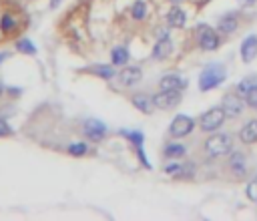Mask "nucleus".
Listing matches in <instances>:
<instances>
[{
    "instance_id": "obj_11",
    "label": "nucleus",
    "mask_w": 257,
    "mask_h": 221,
    "mask_svg": "<svg viewBox=\"0 0 257 221\" xmlns=\"http://www.w3.org/2000/svg\"><path fill=\"white\" fill-rule=\"evenodd\" d=\"M171 52H173V40L169 36H163V38H159L155 44H153L151 57L155 61H165V59L171 57Z\"/></svg>"
},
{
    "instance_id": "obj_10",
    "label": "nucleus",
    "mask_w": 257,
    "mask_h": 221,
    "mask_svg": "<svg viewBox=\"0 0 257 221\" xmlns=\"http://www.w3.org/2000/svg\"><path fill=\"white\" fill-rule=\"evenodd\" d=\"M229 171L235 175V179H243L247 175V155L241 151H233L229 153V161H227Z\"/></svg>"
},
{
    "instance_id": "obj_28",
    "label": "nucleus",
    "mask_w": 257,
    "mask_h": 221,
    "mask_svg": "<svg viewBox=\"0 0 257 221\" xmlns=\"http://www.w3.org/2000/svg\"><path fill=\"white\" fill-rule=\"evenodd\" d=\"M14 131H12V127L8 125V121L4 119V117H0V139H4V137H10Z\"/></svg>"
},
{
    "instance_id": "obj_23",
    "label": "nucleus",
    "mask_w": 257,
    "mask_h": 221,
    "mask_svg": "<svg viewBox=\"0 0 257 221\" xmlns=\"http://www.w3.org/2000/svg\"><path fill=\"white\" fill-rule=\"evenodd\" d=\"M16 28H18V20L14 18V14L10 12L2 14V18H0V30H2V34H12Z\"/></svg>"
},
{
    "instance_id": "obj_6",
    "label": "nucleus",
    "mask_w": 257,
    "mask_h": 221,
    "mask_svg": "<svg viewBox=\"0 0 257 221\" xmlns=\"http://www.w3.org/2000/svg\"><path fill=\"white\" fill-rule=\"evenodd\" d=\"M81 131H83V135H85L88 141H92V143H100L102 139L107 137L109 127H107L105 123H102V121H98V119H86V121H83Z\"/></svg>"
},
{
    "instance_id": "obj_15",
    "label": "nucleus",
    "mask_w": 257,
    "mask_h": 221,
    "mask_svg": "<svg viewBox=\"0 0 257 221\" xmlns=\"http://www.w3.org/2000/svg\"><path fill=\"white\" fill-rule=\"evenodd\" d=\"M239 141H241L243 145H253V143H257V119H251V121H247V123L241 127V131H239Z\"/></svg>"
},
{
    "instance_id": "obj_12",
    "label": "nucleus",
    "mask_w": 257,
    "mask_h": 221,
    "mask_svg": "<svg viewBox=\"0 0 257 221\" xmlns=\"http://www.w3.org/2000/svg\"><path fill=\"white\" fill-rule=\"evenodd\" d=\"M117 79H119V83L123 87H135L143 79V71L139 67H125V69H121Z\"/></svg>"
},
{
    "instance_id": "obj_7",
    "label": "nucleus",
    "mask_w": 257,
    "mask_h": 221,
    "mask_svg": "<svg viewBox=\"0 0 257 221\" xmlns=\"http://www.w3.org/2000/svg\"><path fill=\"white\" fill-rule=\"evenodd\" d=\"M245 99L243 97H239L237 93H227L225 97H223V101H221V107H223V110H225V115L229 117V119H237V117H241L243 113H245Z\"/></svg>"
},
{
    "instance_id": "obj_22",
    "label": "nucleus",
    "mask_w": 257,
    "mask_h": 221,
    "mask_svg": "<svg viewBox=\"0 0 257 221\" xmlns=\"http://www.w3.org/2000/svg\"><path fill=\"white\" fill-rule=\"evenodd\" d=\"M129 61H131V54H129V48L127 46H117V48L111 50V65L125 67Z\"/></svg>"
},
{
    "instance_id": "obj_19",
    "label": "nucleus",
    "mask_w": 257,
    "mask_h": 221,
    "mask_svg": "<svg viewBox=\"0 0 257 221\" xmlns=\"http://www.w3.org/2000/svg\"><path fill=\"white\" fill-rule=\"evenodd\" d=\"M86 73H90V75H94L98 79H105V81H111V79L117 77L115 65H92V67L86 69Z\"/></svg>"
},
{
    "instance_id": "obj_26",
    "label": "nucleus",
    "mask_w": 257,
    "mask_h": 221,
    "mask_svg": "<svg viewBox=\"0 0 257 221\" xmlns=\"http://www.w3.org/2000/svg\"><path fill=\"white\" fill-rule=\"evenodd\" d=\"M16 50L22 52V54H28V57L36 54V46H34L32 40H28V38H20V40L16 42Z\"/></svg>"
},
{
    "instance_id": "obj_31",
    "label": "nucleus",
    "mask_w": 257,
    "mask_h": 221,
    "mask_svg": "<svg viewBox=\"0 0 257 221\" xmlns=\"http://www.w3.org/2000/svg\"><path fill=\"white\" fill-rule=\"evenodd\" d=\"M8 93H10L12 97H18V95H20V89H8Z\"/></svg>"
},
{
    "instance_id": "obj_21",
    "label": "nucleus",
    "mask_w": 257,
    "mask_h": 221,
    "mask_svg": "<svg viewBox=\"0 0 257 221\" xmlns=\"http://www.w3.org/2000/svg\"><path fill=\"white\" fill-rule=\"evenodd\" d=\"M253 89H257V75H249V77L241 79V81L237 83V87H235V93L245 99Z\"/></svg>"
},
{
    "instance_id": "obj_29",
    "label": "nucleus",
    "mask_w": 257,
    "mask_h": 221,
    "mask_svg": "<svg viewBox=\"0 0 257 221\" xmlns=\"http://www.w3.org/2000/svg\"><path fill=\"white\" fill-rule=\"evenodd\" d=\"M247 197H249V201L257 203V177L253 181H249V185H247Z\"/></svg>"
},
{
    "instance_id": "obj_33",
    "label": "nucleus",
    "mask_w": 257,
    "mask_h": 221,
    "mask_svg": "<svg viewBox=\"0 0 257 221\" xmlns=\"http://www.w3.org/2000/svg\"><path fill=\"white\" fill-rule=\"evenodd\" d=\"M241 4H253V2H257V0H239Z\"/></svg>"
},
{
    "instance_id": "obj_18",
    "label": "nucleus",
    "mask_w": 257,
    "mask_h": 221,
    "mask_svg": "<svg viewBox=\"0 0 257 221\" xmlns=\"http://www.w3.org/2000/svg\"><path fill=\"white\" fill-rule=\"evenodd\" d=\"M131 103H133V107L135 109H139L141 113H145V115H151L153 113V97H149V95H145V93H139V95H135L133 99H131Z\"/></svg>"
},
{
    "instance_id": "obj_16",
    "label": "nucleus",
    "mask_w": 257,
    "mask_h": 221,
    "mask_svg": "<svg viewBox=\"0 0 257 221\" xmlns=\"http://www.w3.org/2000/svg\"><path fill=\"white\" fill-rule=\"evenodd\" d=\"M167 22H169L171 28H183L185 22H187V12H185L179 4H175V6H171L169 12H167Z\"/></svg>"
},
{
    "instance_id": "obj_2",
    "label": "nucleus",
    "mask_w": 257,
    "mask_h": 221,
    "mask_svg": "<svg viewBox=\"0 0 257 221\" xmlns=\"http://www.w3.org/2000/svg\"><path fill=\"white\" fill-rule=\"evenodd\" d=\"M227 79V71L223 65H209L201 71L199 77V91L207 93L211 89H217L219 85H223V81Z\"/></svg>"
},
{
    "instance_id": "obj_8",
    "label": "nucleus",
    "mask_w": 257,
    "mask_h": 221,
    "mask_svg": "<svg viewBox=\"0 0 257 221\" xmlns=\"http://www.w3.org/2000/svg\"><path fill=\"white\" fill-rule=\"evenodd\" d=\"M181 103V91H161L157 95H153V105L161 110H169L175 109Z\"/></svg>"
},
{
    "instance_id": "obj_1",
    "label": "nucleus",
    "mask_w": 257,
    "mask_h": 221,
    "mask_svg": "<svg viewBox=\"0 0 257 221\" xmlns=\"http://www.w3.org/2000/svg\"><path fill=\"white\" fill-rule=\"evenodd\" d=\"M233 149V137L229 133H209L207 141L203 145V151L209 159H219V157H225L229 155Z\"/></svg>"
},
{
    "instance_id": "obj_37",
    "label": "nucleus",
    "mask_w": 257,
    "mask_h": 221,
    "mask_svg": "<svg viewBox=\"0 0 257 221\" xmlns=\"http://www.w3.org/2000/svg\"><path fill=\"white\" fill-rule=\"evenodd\" d=\"M255 177H257V175H255Z\"/></svg>"
},
{
    "instance_id": "obj_5",
    "label": "nucleus",
    "mask_w": 257,
    "mask_h": 221,
    "mask_svg": "<svg viewBox=\"0 0 257 221\" xmlns=\"http://www.w3.org/2000/svg\"><path fill=\"white\" fill-rule=\"evenodd\" d=\"M195 127H197V123H195L193 117H189V115H177L171 121V125H169V135L173 139H183V137L191 135Z\"/></svg>"
},
{
    "instance_id": "obj_17",
    "label": "nucleus",
    "mask_w": 257,
    "mask_h": 221,
    "mask_svg": "<svg viewBox=\"0 0 257 221\" xmlns=\"http://www.w3.org/2000/svg\"><path fill=\"white\" fill-rule=\"evenodd\" d=\"M237 26H239V20H237L235 12H227V14L221 16L219 22H217V30H219L221 34H233V32L237 30Z\"/></svg>"
},
{
    "instance_id": "obj_13",
    "label": "nucleus",
    "mask_w": 257,
    "mask_h": 221,
    "mask_svg": "<svg viewBox=\"0 0 257 221\" xmlns=\"http://www.w3.org/2000/svg\"><path fill=\"white\" fill-rule=\"evenodd\" d=\"M187 79L179 77V75H165L159 81V89L161 91H185L187 89Z\"/></svg>"
},
{
    "instance_id": "obj_34",
    "label": "nucleus",
    "mask_w": 257,
    "mask_h": 221,
    "mask_svg": "<svg viewBox=\"0 0 257 221\" xmlns=\"http://www.w3.org/2000/svg\"><path fill=\"white\" fill-rule=\"evenodd\" d=\"M2 95H4V85L0 83V97H2Z\"/></svg>"
},
{
    "instance_id": "obj_4",
    "label": "nucleus",
    "mask_w": 257,
    "mask_h": 221,
    "mask_svg": "<svg viewBox=\"0 0 257 221\" xmlns=\"http://www.w3.org/2000/svg\"><path fill=\"white\" fill-rule=\"evenodd\" d=\"M197 42H199L201 50H207V52H213L221 46L219 34L213 28H209L207 24H197Z\"/></svg>"
},
{
    "instance_id": "obj_14",
    "label": "nucleus",
    "mask_w": 257,
    "mask_h": 221,
    "mask_svg": "<svg viewBox=\"0 0 257 221\" xmlns=\"http://www.w3.org/2000/svg\"><path fill=\"white\" fill-rule=\"evenodd\" d=\"M257 57V34H247L241 42V59L243 63H251Z\"/></svg>"
},
{
    "instance_id": "obj_27",
    "label": "nucleus",
    "mask_w": 257,
    "mask_h": 221,
    "mask_svg": "<svg viewBox=\"0 0 257 221\" xmlns=\"http://www.w3.org/2000/svg\"><path fill=\"white\" fill-rule=\"evenodd\" d=\"M181 169H183V163H179V159H171V163H167L165 167H163V173L179 177L181 175Z\"/></svg>"
},
{
    "instance_id": "obj_35",
    "label": "nucleus",
    "mask_w": 257,
    "mask_h": 221,
    "mask_svg": "<svg viewBox=\"0 0 257 221\" xmlns=\"http://www.w3.org/2000/svg\"><path fill=\"white\" fill-rule=\"evenodd\" d=\"M59 2H61V0H53V2H50V6H53V8H55V6L59 4Z\"/></svg>"
},
{
    "instance_id": "obj_20",
    "label": "nucleus",
    "mask_w": 257,
    "mask_h": 221,
    "mask_svg": "<svg viewBox=\"0 0 257 221\" xmlns=\"http://www.w3.org/2000/svg\"><path fill=\"white\" fill-rule=\"evenodd\" d=\"M187 155V147L185 145H181V143H167L165 147H163V157L165 159H183Z\"/></svg>"
},
{
    "instance_id": "obj_24",
    "label": "nucleus",
    "mask_w": 257,
    "mask_h": 221,
    "mask_svg": "<svg viewBox=\"0 0 257 221\" xmlns=\"http://www.w3.org/2000/svg\"><path fill=\"white\" fill-rule=\"evenodd\" d=\"M147 12H149V8H147L145 0H135L133 6H131V16L135 20H145L147 18Z\"/></svg>"
},
{
    "instance_id": "obj_25",
    "label": "nucleus",
    "mask_w": 257,
    "mask_h": 221,
    "mask_svg": "<svg viewBox=\"0 0 257 221\" xmlns=\"http://www.w3.org/2000/svg\"><path fill=\"white\" fill-rule=\"evenodd\" d=\"M67 153L73 155V157H85L88 153V145L85 141H75V143H71L67 147Z\"/></svg>"
},
{
    "instance_id": "obj_30",
    "label": "nucleus",
    "mask_w": 257,
    "mask_h": 221,
    "mask_svg": "<svg viewBox=\"0 0 257 221\" xmlns=\"http://www.w3.org/2000/svg\"><path fill=\"white\" fill-rule=\"evenodd\" d=\"M245 103H247L251 109H255V110H257V89H253V91L245 97Z\"/></svg>"
},
{
    "instance_id": "obj_32",
    "label": "nucleus",
    "mask_w": 257,
    "mask_h": 221,
    "mask_svg": "<svg viewBox=\"0 0 257 221\" xmlns=\"http://www.w3.org/2000/svg\"><path fill=\"white\" fill-rule=\"evenodd\" d=\"M4 59H8V52H0V65L4 63Z\"/></svg>"
},
{
    "instance_id": "obj_36",
    "label": "nucleus",
    "mask_w": 257,
    "mask_h": 221,
    "mask_svg": "<svg viewBox=\"0 0 257 221\" xmlns=\"http://www.w3.org/2000/svg\"><path fill=\"white\" fill-rule=\"evenodd\" d=\"M169 2H173V4H181L183 0H169Z\"/></svg>"
},
{
    "instance_id": "obj_3",
    "label": "nucleus",
    "mask_w": 257,
    "mask_h": 221,
    "mask_svg": "<svg viewBox=\"0 0 257 221\" xmlns=\"http://www.w3.org/2000/svg\"><path fill=\"white\" fill-rule=\"evenodd\" d=\"M225 119H227V115H225V110H223L221 105H219V107H211L207 113H203V115L199 117V125H197V127H199L203 133H215V131H219V129L223 127Z\"/></svg>"
},
{
    "instance_id": "obj_9",
    "label": "nucleus",
    "mask_w": 257,
    "mask_h": 221,
    "mask_svg": "<svg viewBox=\"0 0 257 221\" xmlns=\"http://www.w3.org/2000/svg\"><path fill=\"white\" fill-rule=\"evenodd\" d=\"M123 137H127L133 145H135V149H137V155H139V161L143 163V167L145 169H151L153 165L149 163V159H147V153H145V149H143V143H145V135L141 133V131H127V129H121L119 131Z\"/></svg>"
}]
</instances>
